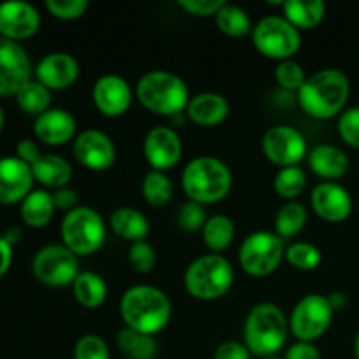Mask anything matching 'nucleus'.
I'll return each mask as SVG.
<instances>
[{
  "instance_id": "obj_1",
  "label": "nucleus",
  "mask_w": 359,
  "mask_h": 359,
  "mask_svg": "<svg viewBox=\"0 0 359 359\" xmlns=\"http://www.w3.org/2000/svg\"><path fill=\"white\" fill-rule=\"evenodd\" d=\"M349 95V77L342 70L323 69L305 79L298 91V102L312 118L330 119L344 112Z\"/></svg>"
},
{
  "instance_id": "obj_2",
  "label": "nucleus",
  "mask_w": 359,
  "mask_h": 359,
  "mask_svg": "<svg viewBox=\"0 0 359 359\" xmlns=\"http://www.w3.org/2000/svg\"><path fill=\"white\" fill-rule=\"evenodd\" d=\"M119 314L126 328L156 335L170 321L172 304L161 290L140 284L125 291L119 302Z\"/></svg>"
},
{
  "instance_id": "obj_3",
  "label": "nucleus",
  "mask_w": 359,
  "mask_h": 359,
  "mask_svg": "<svg viewBox=\"0 0 359 359\" xmlns=\"http://www.w3.org/2000/svg\"><path fill=\"white\" fill-rule=\"evenodd\" d=\"M290 332V321L280 307L263 302L251 309L244 325V344L251 354L272 358L284 347Z\"/></svg>"
},
{
  "instance_id": "obj_4",
  "label": "nucleus",
  "mask_w": 359,
  "mask_h": 359,
  "mask_svg": "<svg viewBox=\"0 0 359 359\" xmlns=\"http://www.w3.org/2000/svg\"><path fill=\"white\" fill-rule=\"evenodd\" d=\"M231 170L216 156H198L182 170V188L196 203L221 202L231 189Z\"/></svg>"
},
{
  "instance_id": "obj_5",
  "label": "nucleus",
  "mask_w": 359,
  "mask_h": 359,
  "mask_svg": "<svg viewBox=\"0 0 359 359\" xmlns=\"http://www.w3.org/2000/svg\"><path fill=\"white\" fill-rule=\"evenodd\" d=\"M140 104L160 116H177L189 104V90L184 79L168 70L144 74L135 88Z\"/></svg>"
},
{
  "instance_id": "obj_6",
  "label": "nucleus",
  "mask_w": 359,
  "mask_h": 359,
  "mask_svg": "<svg viewBox=\"0 0 359 359\" xmlns=\"http://www.w3.org/2000/svg\"><path fill=\"white\" fill-rule=\"evenodd\" d=\"M233 266L221 255H205L196 258L186 269L184 287L196 300H217L230 291L233 284Z\"/></svg>"
},
{
  "instance_id": "obj_7",
  "label": "nucleus",
  "mask_w": 359,
  "mask_h": 359,
  "mask_svg": "<svg viewBox=\"0 0 359 359\" xmlns=\"http://www.w3.org/2000/svg\"><path fill=\"white\" fill-rule=\"evenodd\" d=\"M62 241L77 256H90L104 245L105 223L100 214L88 205L67 212L62 221Z\"/></svg>"
},
{
  "instance_id": "obj_8",
  "label": "nucleus",
  "mask_w": 359,
  "mask_h": 359,
  "mask_svg": "<svg viewBox=\"0 0 359 359\" xmlns=\"http://www.w3.org/2000/svg\"><path fill=\"white\" fill-rule=\"evenodd\" d=\"M252 42L263 56L284 62L300 49L302 37L298 28L284 16H266L252 28Z\"/></svg>"
},
{
  "instance_id": "obj_9",
  "label": "nucleus",
  "mask_w": 359,
  "mask_h": 359,
  "mask_svg": "<svg viewBox=\"0 0 359 359\" xmlns=\"http://www.w3.org/2000/svg\"><path fill=\"white\" fill-rule=\"evenodd\" d=\"M286 255L283 238L273 231H255L241 245L238 262L244 272L255 277L270 276Z\"/></svg>"
},
{
  "instance_id": "obj_10",
  "label": "nucleus",
  "mask_w": 359,
  "mask_h": 359,
  "mask_svg": "<svg viewBox=\"0 0 359 359\" xmlns=\"http://www.w3.org/2000/svg\"><path fill=\"white\" fill-rule=\"evenodd\" d=\"M332 302L323 294H307L294 305L290 318V330L300 342H314L321 339L333 319Z\"/></svg>"
},
{
  "instance_id": "obj_11",
  "label": "nucleus",
  "mask_w": 359,
  "mask_h": 359,
  "mask_svg": "<svg viewBox=\"0 0 359 359\" xmlns=\"http://www.w3.org/2000/svg\"><path fill=\"white\" fill-rule=\"evenodd\" d=\"M32 269L39 283L51 287L70 286L81 273L77 255L63 244H51L39 249Z\"/></svg>"
},
{
  "instance_id": "obj_12",
  "label": "nucleus",
  "mask_w": 359,
  "mask_h": 359,
  "mask_svg": "<svg viewBox=\"0 0 359 359\" xmlns=\"http://www.w3.org/2000/svg\"><path fill=\"white\" fill-rule=\"evenodd\" d=\"M265 156L279 167H297L307 154V140L297 128L287 125L272 126L262 140Z\"/></svg>"
},
{
  "instance_id": "obj_13",
  "label": "nucleus",
  "mask_w": 359,
  "mask_h": 359,
  "mask_svg": "<svg viewBox=\"0 0 359 359\" xmlns=\"http://www.w3.org/2000/svg\"><path fill=\"white\" fill-rule=\"evenodd\" d=\"M32 79V63L23 46L0 35V95H16Z\"/></svg>"
},
{
  "instance_id": "obj_14",
  "label": "nucleus",
  "mask_w": 359,
  "mask_h": 359,
  "mask_svg": "<svg viewBox=\"0 0 359 359\" xmlns=\"http://www.w3.org/2000/svg\"><path fill=\"white\" fill-rule=\"evenodd\" d=\"M74 156L90 170L104 172L116 160V147L111 137L100 130H84L74 140Z\"/></svg>"
},
{
  "instance_id": "obj_15",
  "label": "nucleus",
  "mask_w": 359,
  "mask_h": 359,
  "mask_svg": "<svg viewBox=\"0 0 359 359\" xmlns=\"http://www.w3.org/2000/svg\"><path fill=\"white\" fill-rule=\"evenodd\" d=\"M41 14L25 0H7L0 4V35L11 41H23L37 34Z\"/></svg>"
},
{
  "instance_id": "obj_16",
  "label": "nucleus",
  "mask_w": 359,
  "mask_h": 359,
  "mask_svg": "<svg viewBox=\"0 0 359 359\" xmlns=\"http://www.w3.org/2000/svg\"><path fill=\"white\" fill-rule=\"evenodd\" d=\"M144 154L153 170H168L181 161V137L170 126H156L144 139Z\"/></svg>"
},
{
  "instance_id": "obj_17",
  "label": "nucleus",
  "mask_w": 359,
  "mask_h": 359,
  "mask_svg": "<svg viewBox=\"0 0 359 359\" xmlns=\"http://www.w3.org/2000/svg\"><path fill=\"white\" fill-rule=\"evenodd\" d=\"M34 172L18 156L0 158V203L23 202L34 186Z\"/></svg>"
},
{
  "instance_id": "obj_18",
  "label": "nucleus",
  "mask_w": 359,
  "mask_h": 359,
  "mask_svg": "<svg viewBox=\"0 0 359 359\" xmlns=\"http://www.w3.org/2000/svg\"><path fill=\"white\" fill-rule=\"evenodd\" d=\"M93 102L104 116L118 118L125 114L132 104V88L125 77L118 74H105L95 83Z\"/></svg>"
},
{
  "instance_id": "obj_19",
  "label": "nucleus",
  "mask_w": 359,
  "mask_h": 359,
  "mask_svg": "<svg viewBox=\"0 0 359 359\" xmlns=\"http://www.w3.org/2000/svg\"><path fill=\"white\" fill-rule=\"evenodd\" d=\"M311 203L314 212L330 223L346 221L353 212V198L344 186L337 182H321L312 189Z\"/></svg>"
},
{
  "instance_id": "obj_20",
  "label": "nucleus",
  "mask_w": 359,
  "mask_h": 359,
  "mask_svg": "<svg viewBox=\"0 0 359 359\" xmlns=\"http://www.w3.org/2000/svg\"><path fill=\"white\" fill-rule=\"evenodd\" d=\"M77 77L79 63L70 53H49L35 67V81L48 90H65L76 83Z\"/></svg>"
},
{
  "instance_id": "obj_21",
  "label": "nucleus",
  "mask_w": 359,
  "mask_h": 359,
  "mask_svg": "<svg viewBox=\"0 0 359 359\" xmlns=\"http://www.w3.org/2000/svg\"><path fill=\"white\" fill-rule=\"evenodd\" d=\"M76 119L65 109H49L37 116L34 125L35 137L48 146H62L76 133Z\"/></svg>"
},
{
  "instance_id": "obj_22",
  "label": "nucleus",
  "mask_w": 359,
  "mask_h": 359,
  "mask_svg": "<svg viewBox=\"0 0 359 359\" xmlns=\"http://www.w3.org/2000/svg\"><path fill=\"white\" fill-rule=\"evenodd\" d=\"M228 112H230V104L226 98L212 91H203L191 97L186 107V116L200 126L219 125L226 119Z\"/></svg>"
},
{
  "instance_id": "obj_23",
  "label": "nucleus",
  "mask_w": 359,
  "mask_h": 359,
  "mask_svg": "<svg viewBox=\"0 0 359 359\" xmlns=\"http://www.w3.org/2000/svg\"><path fill=\"white\" fill-rule=\"evenodd\" d=\"M309 167L319 177L335 181L349 170V158L340 147L332 144H319L309 153Z\"/></svg>"
},
{
  "instance_id": "obj_24",
  "label": "nucleus",
  "mask_w": 359,
  "mask_h": 359,
  "mask_svg": "<svg viewBox=\"0 0 359 359\" xmlns=\"http://www.w3.org/2000/svg\"><path fill=\"white\" fill-rule=\"evenodd\" d=\"M32 172H34L35 181L53 189L65 188L72 179V167L65 158L58 156V154H42L32 165Z\"/></svg>"
},
{
  "instance_id": "obj_25",
  "label": "nucleus",
  "mask_w": 359,
  "mask_h": 359,
  "mask_svg": "<svg viewBox=\"0 0 359 359\" xmlns=\"http://www.w3.org/2000/svg\"><path fill=\"white\" fill-rule=\"evenodd\" d=\"M111 228L125 241L140 242L149 235V221L133 207H118L111 214Z\"/></svg>"
},
{
  "instance_id": "obj_26",
  "label": "nucleus",
  "mask_w": 359,
  "mask_h": 359,
  "mask_svg": "<svg viewBox=\"0 0 359 359\" xmlns=\"http://www.w3.org/2000/svg\"><path fill=\"white\" fill-rule=\"evenodd\" d=\"M53 193L46 189H32L21 202V219L32 228H42L55 216Z\"/></svg>"
},
{
  "instance_id": "obj_27",
  "label": "nucleus",
  "mask_w": 359,
  "mask_h": 359,
  "mask_svg": "<svg viewBox=\"0 0 359 359\" xmlns=\"http://www.w3.org/2000/svg\"><path fill=\"white\" fill-rule=\"evenodd\" d=\"M284 18L297 28H314L323 21L326 6L323 0H286L283 2Z\"/></svg>"
},
{
  "instance_id": "obj_28",
  "label": "nucleus",
  "mask_w": 359,
  "mask_h": 359,
  "mask_svg": "<svg viewBox=\"0 0 359 359\" xmlns=\"http://www.w3.org/2000/svg\"><path fill=\"white\" fill-rule=\"evenodd\" d=\"M72 291L76 300L86 309L100 307L107 298V284L95 272H81L74 280Z\"/></svg>"
},
{
  "instance_id": "obj_29",
  "label": "nucleus",
  "mask_w": 359,
  "mask_h": 359,
  "mask_svg": "<svg viewBox=\"0 0 359 359\" xmlns=\"http://www.w3.org/2000/svg\"><path fill=\"white\" fill-rule=\"evenodd\" d=\"M118 347L130 359H153L156 356V340L153 335L123 328L118 333Z\"/></svg>"
},
{
  "instance_id": "obj_30",
  "label": "nucleus",
  "mask_w": 359,
  "mask_h": 359,
  "mask_svg": "<svg viewBox=\"0 0 359 359\" xmlns=\"http://www.w3.org/2000/svg\"><path fill=\"white\" fill-rule=\"evenodd\" d=\"M203 242L207 248L214 252H219L226 249L228 245L233 242L235 237V224L233 221L223 214H216V216L209 217L202 230Z\"/></svg>"
},
{
  "instance_id": "obj_31",
  "label": "nucleus",
  "mask_w": 359,
  "mask_h": 359,
  "mask_svg": "<svg viewBox=\"0 0 359 359\" xmlns=\"http://www.w3.org/2000/svg\"><path fill=\"white\" fill-rule=\"evenodd\" d=\"M307 209L302 205L300 202H291L284 203L276 216V233L280 238H290L294 235L300 233L307 224Z\"/></svg>"
},
{
  "instance_id": "obj_32",
  "label": "nucleus",
  "mask_w": 359,
  "mask_h": 359,
  "mask_svg": "<svg viewBox=\"0 0 359 359\" xmlns=\"http://www.w3.org/2000/svg\"><path fill=\"white\" fill-rule=\"evenodd\" d=\"M16 102L27 114L41 116L49 111L51 105V90L41 84L39 81L30 79L16 95Z\"/></svg>"
},
{
  "instance_id": "obj_33",
  "label": "nucleus",
  "mask_w": 359,
  "mask_h": 359,
  "mask_svg": "<svg viewBox=\"0 0 359 359\" xmlns=\"http://www.w3.org/2000/svg\"><path fill=\"white\" fill-rule=\"evenodd\" d=\"M216 25L223 34L230 37H244V35L252 34V23L249 14L242 7L233 6V4H224L216 14Z\"/></svg>"
},
{
  "instance_id": "obj_34",
  "label": "nucleus",
  "mask_w": 359,
  "mask_h": 359,
  "mask_svg": "<svg viewBox=\"0 0 359 359\" xmlns=\"http://www.w3.org/2000/svg\"><path fill=\"white\" fill-rule=\"evenodd\" d=\"M142 195L147 203L161 207L170 202V198L174 196V184L165 172L151 170L147 172L142 181Z\"/></svg>"
},
{
  "instance_id": "obj_35",
  "label": "nucleus",
  "mask_w": 359,
  "mask_h": 359,
  "mask_svg": "<svg viewBox=\"0 0 359 359\" xmlns=\"http://www.w3.org/2000/svg\"><path fill=\"white\" fill-rule=\"evenodd\" d=\"M305 186H307V174L298 165L297 167L280 168L273 179V188H276L277 195L286 200H293L294 196L300 195Z\"/></svg>"
},
{
  "instance_id": "obj_36",
  "label": "nucleus",
  "mask_w": 359,
  "mask_h": 359,
  "mask_svg": "<svg viewBox=\"0 0 359 359\" xmlns=\"http://www.w3.org/2000/svg\"><path fill=\"white\" fill-rule=\"evenodd\" d=\"M284 258L298 270H316L321 263V251L309 242H294L286 248Z\"/></svg>"
},
{
  "instance_id": "obj_37",
  "label": "nucleus",
  "mask_w": 359,
  "mask_h": 359,
  "mask_svg": "<svg viewBox=\"0 0 359 359\" xmlns=\"http://www.w3.org/2000/svg\"><path fill=\"white\" fill-rule=\"evenodd\" d=\"M305 72L300 63L294 60H284L279 62L276 67V81L280 88L287 91H300V88L305 83Z\"/></svg>"
},
{
  "instance_id": "obj_38",
  "label": "nucleus",
  "mask_w": 359,
  "mask_h": 359,
  "mask_svg": "<svg viewBox=\"0 0 359 359\" xmlns=\"http://www.w3.org/2000/svg\"><path fill=\"white\" fill-rule=\"evenodd\" d=\"M74 359H111L105 340L98 335H83L74 347Z\"/></svg>"
},
{
  "instance_id": "obj_39",
  "label": "nucleus",
  "mask_w": 359,
  "mask_h": 359,
  "mask_svg": "<svg viewBox=\"0 0 359 359\" xmlns=\"http://www.w3.org/2000/svg\"><path fill=\"white\" fill-rule=\"evenodd\" d=\"M128 259L135 272L147 273L156 265V252H154V248L149 242H133L128 252Z\"/></svg>"
},
{
  "instance_id": "obj_40",
  "label": "nucleus",
  "mask_w": 359,
  "mask_h": 359,
  "mask_svg": "<svg viewBox=\"0 0 359 359\" xmlns=\"http://www.w3.org/2000/svg\"><path fill=\"white\" fill-rule=\"evenodd\" d=\"M179 226L186 231H198L203 230L207 223V216H205V209H203L202 203L196 202H186L184 205L181 207L179 210Z\"/></svg>"
},
{
  "instance_id": "obj_41",
  "label": "nucleus",
  "mask_w": 359,
  "mask_h": 359,
  "mask_svg": "<svg viewBox=\"0 0 359 359\" xmlns=\"http://www.w3.org/2000/svg\"><path fill=\"white\" fill-rule=\"evenodd\" d=\"M90 7L88 0H48L46 9L60 20H77Z\"/></svg>"
},
{
  "instance_id": "obj_42",
  "label": "nucleus",
  "mask_w": 359,
  "mask_h": 359,
  "mask_svg": "<svg viewBox=\"0 0 359 359\" xmlns=\"http://www.w3.org/2000/svg\"><path fill=\"white\" fill-rule=\"evenodd\" d=\"M339 135L349 146L359 149V107H351L340 114Z\"/></svg>"
},
{
  "instance_id": "obj_43",
  "label": "nucleus",
  "mask_w": 359,
  "mask_h": 359,
  "mask_svg": "<svg viewBox=\"0 0 359 359\" xmlns=\"http://www.w3.org/2000/svg\"><path fill=\"white\" fill-rule=\"evenodd\" d=\"M179 7L193 16H216L217 11L224 6V0H179Z\"/></svg>"
},
{
  "instance_id": "obj_44",
  "label": "nucleus",
  "mask_w": 359,
  "mask_h": 359,
  "mask_svg": "<svg viewBox=\"0 0 359 359\" xmlns=\"http://www.w3.org/2000/svg\"><path fill=\"white\" fill-rule=\"evenodd\" d=\"M214 359H251V351L245 347V344L228 340L217 347Z\"/></svg>"
},
{
  "instance_id": "obj_45",
  "label": "nucleus",
  "mask_w": 359,
  "mask_h": 359,
  "mask_svg": "<svg viewBox=\"0 0 359 359\" xmlns=\"http://www.w3.org/2000/svg\"><path fill=\"white\" fill-rule=\"evenodd\" d=\"M77 200H79L77 191L76 189L69 188V186L55 189V193H53V202H55V207L60 210H65V214L70 212V210H74L76 207H79L77 205Z\"/></svg>"
},
{
  "instance_id": "obj_46",
  "label": "nucleus",
  "mask_w": 359,
  "mask_h": 359,
  "mask_svg": "<svg viewBox=\"0 0 359 359\" xmlns=\"http://www.w3.org/2000/svg\"><path fill=\"white\" fill-rule=\"evenodd\" d=\"M284 359H321V353L312 342H300L298 340L286 351Z\"/></svg>"
},
{
  "instance_id": "obj_47",
  "label": "nucleus",
  "mask_w": 359,
  "mask_h": 359,
  "mask_svg": "<svg viewBox=\"0 0 359 359\" xmlns=\"http://www.w3.org/2000/svg\"><path fill=\"white\" fill-rule=\"evenodd\" d=\"M16 156L32 167V165H34L35 161H37L39 158L42 156V154H41V149H39V146L34 142V140L23 139V140H20V142H18Z\"/></svg>"
},
{
  "instance_id": "obj_48",
  "label": "nucleus",
  "mask_w": 359,
  "mask_h": 359,
  "mask_svg": "<svg viewBox=\"0 0 359 359\" xmlns=\"http://www.w3.org/2000/svg\"><path fill=\"white\" fill-rule=\"evenodd\" d=\"M11 262H13V245L0 235V277L9 270Z\"/></svg>"
},
{
  "instance_id": "obj_49",
  "label": "nucleus",
  "mask_w": 359,
  "mask_h": 359,
  "mask_svg": "<svg viewBox=\"0 0 359 359\" xmlns=\"http://www.w3.org/2000/svg\"><path fill=\"white\" fill-rule=\"evenodd\" d=\"M4 238H6L7 242H9L11 245H14L16 242H20L21 238V230L20 226H9L6 231H4Z\"/></svg>"
},
{
  "instance_id": "obj_50",
  "label": "nucleus",
  "mask_w": 359,
  "mask_h": 359,
  "mask_svg": "<svg viewBox=\"0 0 359 359\" xmlns=\"http://www.w3.org/2000/svg\"><path fill=\"white\" fill-rule=\"evenodd\" d=\"M354 354H356V359H359V333L356 335V340H354Z\"/></svg>"
},
{
  "instance_id": "obj_51",
  "label": "nucleus",
  "mask_w": 359,
  "mask_h": 359,
  "mask_svg": "<svg viewBox=\"0 0 359 359\" xmlns=\"http://www.w3.org/2000/svg\"><path fill=\"white\" fill-rule=\"evenodd\" d=\"M4 121H6V116H4V109L2 105H0V132H2L4 128Z\"/></svg>"
},
{
  "instance_id": "obj_52",
  "label": "nucleus",
  "mask_w": 359,
  "mask_h": 359,
  "mask_svg": "<svg viewBox=\"0 0 359 359\" xmlns=\"http://www.w3.org/2000/svg\"><path fill=\"white\" fill-rule=\"evenodd\" d=\"M263 359H280V358H277V356H272V358H263Z\"/></svg>"
}]
</instances>
